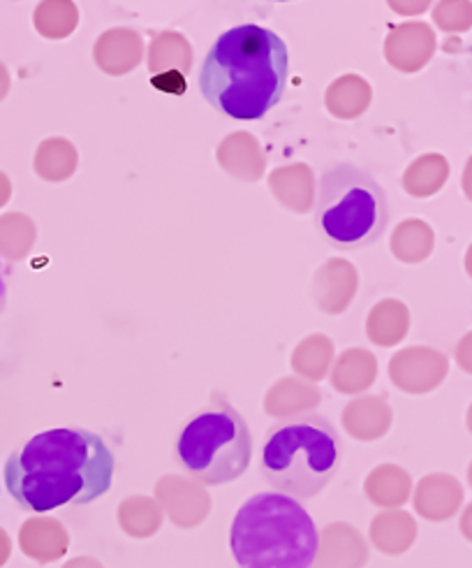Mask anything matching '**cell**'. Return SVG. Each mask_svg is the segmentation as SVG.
I'll use <instances>...</instances> for the list:
<instances>
[{
	"label": "cell",
	"instance_id": "obj_17",
	"mask_svg": "<svg viewBox=\"0 0 472 568\" xmlns=\"http://www.w3.org/2000/svg\"><path fill=\"white\" fill-rule=\"evenodd\" d=\"M468 478H470V485H472V464H470V474H468Z\"/></svg>",
	"mask_w": 472,
	"mask_h": 568
},
{
	"label": "cell",
	"instance_id": "obj_9",
	"mask_svg": "<svg viewBox=\"0 0 472 568\" xmlns=\"http://www.w3.org/2000/svg\"><path fill=\"white\" fill-rule=\"evenodd\" d=\"M459 365L472 374V332L461 342L459 346Z\"/></svg>",
	"mask_w": 472,
	"mask_h": 568
},
{
	"label": "cell",
	"instance_id": "obj_1",
	"mask_svg": "<svg viewBox=\"0 0 472 568\" xmlns=\"http://www.w3.org/2000/svg\"><path fill=\"white\" fill-rule=\"evenodd\" d=\"M114 455L95 432L49 429L25 442L6 462V485L31 513L84 506L110 493Z\"/></svg>",
	"mask_w": 472,
	"mask_h": 568
},
{
	"label": "cell",
	"instance_id": "obj_10",
	"mask_svg": "<svg viewBox=\"0 0 472 568\" xmlns=\"http://www.w3.org/2000/svg\"><path fill=\"white\" fill-rule=\"evenodd\" d=\"M461 531H463V536L468 538V540H472V504L465 508V513H463V518H461Z\"/></svg>",
	"mask_w": 472,
	"mask_h": 568
},
{
	"label": "cell",
	"instance_id": "obj_5",
	"mask_svg": "<svg viewBox=\"0 0 472 568\" xmlns=\"http://www.w3.org/2000/svg\"><path fill=\"white\" fill-rule=\"evenodd\" d=\"M315 223L322 237L340 251L371 246L389 225L387 193L376 176L355 163H336L318 182Z\"/></svg>",
	"mask_w": 472,
	"mask_h": 568
},
{
	"label": "cell",
	"instance_id": "obj_3",
	"mask_svg": "<svg viewBox=\"0 0 472 568\" xmlns=\"http://www.w3.org/2000/svg\"><path fill=\"white\" fill-rule=\"evenodd\" d=\"M229 548L242 568H310L320 536L299 501L261 493L236 510Z\"/></svg>",
	"mask_w": 472,
	"mask_h": 568
},
{
	"label": "cell",
	"instance_id": "obj_11",
	"mask_svg": "<svg viewBox=\"0 0 472 568\" xmlns=\"http://www.w3.org/2000/svg\"><path fill=\"white\" fill-rule=\"evenodd\" d=\"M8 302V283H6V274H3V261H0V312L6 308Z\"/></svg>",
	"mask_w": 472,
	"mask_h": 568
},
{
	"label": "cell",
	"instance_id": "obj_4",
	"mask_svg": "<svg viewBox=\"0 0 472 568\" xmlns=\"http://www.w3.org/2000/svg\"><path fill=\"white\" fill-rule=\"evenodd\" d=\"M343 462V442L336 427L318 413L274 425L261 444L259 471L274 493L306 501L318 497L336 478Z\"/></svg>",
	"mask_w": 472,
	"mask_h": 568
},
{
	"label": "cell",
	"instance_id": "obj_8",
	"mask_svg": "<svg viewBox=\"0 0 472 568\" xmlns=\"http://www.w3.org/2000/svg\"><path fill=\"white\" fill-rule=\"evenodd\" d=\"M21 548L29 557L47 564V561H54L65 555L68 538H65L63 527H59L51 536H40L35 523L31 520V523H25V527L21 529Z\"/></svg>",
	"mask_w": 472,
	"mask_h": 568
},
{
	"label": "cell",
	"instance_id": "obj_15",
	"mask_svg": "<svg viewBox=\"0 0 472 568\" xmlns=\"http://www.w3.org/2000/svg\"><path fill=\"white\" fill-rule=\"evenodd\" d=\"M465 265H468V272H470V276H472V246H470V251H468V257H465Z\"/></svg>",
	"mask_w": 472,
	"mask_h": 568
},
{
	"label": "cell",
	"instance_id": "obj_16",
	"mask_svg": "<svg viewBox=\"0 0 472 568\" xmlns=\"http://www.w3.org/2000/svg\"><path fill=\"white\" fill-rule=\"evenodd\" d=\"M468 425H470V432H472V406H470V413H468Z\"/></svg>",
	"mask_w": 472,
	"mask_h": 568
},
{
	"label": "cell",
	"instance_id": "obj_12",
	"mask_svg": "<svg viewBox=\"0 0 472 568\" xmlns=\"http://www.w3.org/2000/svg\"><path fill=\"white\" fill-rule=\"evenodd\" d=\"M8 557H10V540H8L6 531L0 529V566L8 561Z\"/></svg>",
	"mask_w": 472,
	"mask_h": 568
},
{
	"label": "cell",
	"instance_id": "obj_13",
	"mask_svg": "<svg viewBox=\"0 0 472 568\" xmlns=\"http://www.w3.org/2000/svg\"><path fill=\"white\" fill-rule=\"evenodd\" d=\"M463 189H465V195L472 200V159L465 168V176H463Z\"/></svg>",
	"mask_w": 472,
	"mask_h": 568
},
{
	"label": "cell",
	"instance_id": "obj_2",
	"mask_svg": "<svg viewBox=\"0 0 472 568\" xmlns=\"http://www.w3.org/2000/svg\"><path fill=\"white\" fill-rule=\"evenodd\" d=\"M290 51L283 38L255 23L225 31L199 68V91L229 119H265L285 95Z\"/></svg>",
	"mask_w": 472,
	"mask_h": 568
},
{
	"label": "cell",
	"instance_id": "obj_14",
	"mask_svg": "<svg viewBox=\"0 0 472 568\" xmlns=\"http://www.w3.org/2000/svg\"><path fill=\"white\" fill-rule=\"evenodd\" d=\"M65 568H102V566L93 559H76V561H70Z\"/></svg>",
	"mask_w": 472,
	"mask_h": 568
},
{
	"label": "cell",
	"instance_id": "obj_18",
	"mask_svg": "<svg viewBox=\"0 0 472 568\" xmlns=\"http://www.w3.org/2000/svg\"><path fill=\"white\" fill-rule=\"evenodd\" d=\"M470 54H472V47H470Z\"/></svg>",
	"mask_w": 472,
	"mask_h": 568
},
{
	"label": "cell",
	"instance_id": "obj_6",
	"mask_svg": "<svg viewBox=\"0 0 472 568\" xmlns=\"http://www.w3.org/2000/svg\"><path fill=\"white\" fill-rule=\"evenodd\" d=\"M176 459L204 485H225L242 478L253 459V436L246 418L223 397H214L181 429Z\"/></svg>",
	"mask_w": 472,
	"mask_h": 568
},
{
	"label": "cell",
	"instance_id": "obj_7",
	"mask_svg": "<svg viewBox=\"0 0 472 568\" xmlns=\"http://www.w3.org/2000/svg\"><path fill=\"white\" fill-rule=\"evenodd\" d=\"M463 501L461 485L450 476H431L419 485L417 510L429 520H448Z\"/></svg>",
	"mask_w": 472,
	"mask_h": 568
}]
</instances>
